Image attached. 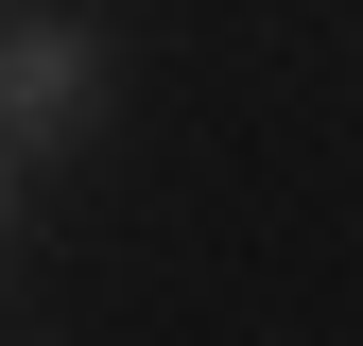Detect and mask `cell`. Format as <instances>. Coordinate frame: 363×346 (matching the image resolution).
<instances>
[{
  "label": "cell",
  "mask_w": 363,
  "mask_h": 346,
  "mask_svg": "<svg viewBox=\"0 0 363 346\" xmlns=\"http://www.w3.org/2000/svg\"><path fill=\"white\" fill-rule=\"evenodd\" d=\"M104 121V35L86 18H18L0 35V139H86Z\"/></svg>",
  "instance_id": "cell-1"
}]
</instances>
